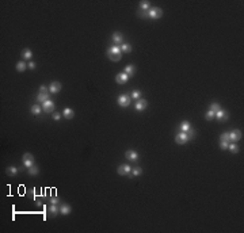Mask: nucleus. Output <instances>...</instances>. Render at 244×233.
Returning <instances> with one entry per match:
<instances>
[{
  "instance_id": "14",
  "label": "nucleus",
  "mask_w": 244,
  "mask_h": 233,
  "mask_svg": "<svg viewBox=\"0 0 244 233\" xmlns=\"http://www.w3.org/2000/svg\"><path fill=\"white\" fill-rule=\"evenodd\" d=\"M111 38H113V41H114V44L117 45V46H121V45L123 44V42H122V41H123V35H122L119 31L113 33V37H111Z\"/></svg>"
},
{
  "instance_id": "17",
  "label": "nucleus",
  "mask_w": 244,
  "mask_h": 233,
  "mask_svg": "<svg viewBox=\"0 0 244 233\" xmlns=\"http://www.w3.org/2000/svg\"><path fill=\"white\" fill-rule=\"evenodd\" d=\"M42 106H40V104H33L31 107H30V113H31L33 115H40L41 113H42Z\"/></svg>"
},
{
  "instance_id": "8",
  "label": "nucleus",
  "mask_w": 244,
  "mask_h": 233,
  "mask_svg": "<svg viewBox=\"0 0 244 233\" xmlns=\"http://www.w3.org/2000/svg\"><path fill=\"white\" fill-rule=\"evenodd\" d=\"M61 87H63V86H61L60 81H52V83L49 84V92L53 95L59 94V92L61 91Z\"/></svg>"
},
{
  "instance_id": "11",
  "label": "nucleus",
  "mask_w": 244,
  "mask_h": 233,
  "mask_svg": "<svg viewBox=\"0 0 244 233\" xmlns=\"http://www.w3.org/2000/svg\"><path fill=\"white\" fill-rule=\"evenodd\" d=\"M148 107V102H146L144 98H141V99H138L137 102H136V104H134V109L137 111H144Z\"/></svg>"
},
{
  "instance_id": "24",
  "label": "nucleus",
  "mask_w": 244,
  "mask_h": 233,
  "mask_svg": "<svg viewBox=\"0 0 244 233\" xmlns=\"http://www.w3.org/2000/svg\"><path fill=\"white\" fill-rule=\"evenodd\" d=\"M151 8V3L148 1V0H142V1H140V10H142V11H148Z\"/></svg>"
},
{
  "instance_id": "10",
  "label": "nucleus",
  "mask_w": 244,
  "mask_h": 233,
  "mask_svg": "<svg viewBox=\"0 0 244 233\" xmlns=\"http://www.w3.org/2000/svg\"><path fill=\"white\" fill-rule=\"evenodd\" d=\"M125 157H126V160H129V161H138V153L134 149L126 150Z\"/></svg>"
},
{
  "instance_id": "25",
  "label": "nucleus",
  "mask_w": 244,
  "mask_h": 233,
  "mask_svg": "<svg viewBox=\"0 0 244 233\" xmlns=\"http://www.w3.org/2000/svg\"><path fill=\"white\" fill-rule=\"evenodd\" d=\"M190 127H191V123L189 122V121H183V122L181 123V126H179V129H181V131H187L190 129Z\"/></svg>"
},
{
  "instance_id": "23",
  "label": "nucleus",
  "mask_w": 244,
  "mask_h": 233,
  "mask_svg": "<svg viewBox=\"0 0 244 233\" xmlns=\"http://www.w3.org/2000/svg\"><path fill=\"white\" fill-rule=\"evenodd\" d=\"M142 174V168L140 167H136V168H132V172H130L129 178H134V176H140Z\"/></svg>"
},
{
  "instance_id": "12",
  "label": "nucleus",
  "mask_w": 244,
  "mask_h": 233,
  "mask_svg": "<svg viewBox=\"0 0 244 233\" xmlns=\"http://www.w3.org/2000/svg\"><path fill=\"white\" fill-rule=\"evenodd\" d=\"M60 213V206L59 205H50L47 207V217H56Z\"/></svg>"
},
{
  "instance_id": "2",
  "label": "nucleus",
  "mask_w": 244,
  "mask_h": 233,
  "mask_svg": "<svg viewBox=\"0 0 244 233\" xmlns=\"http://www.w3.org/2000/svg\"><path fill=\"white\" fill-rule=\"evenodd\" d=\"M163 16V10L160 7H151L148 10V18L149 19H160Z\"/></svg>"
},
{
  "instance_id": "19",
  "label": "nucleus",
  "mask_w": 244,
  "mask_h": 233,
  "mask_svg": "<svg viewBox=\"0 0 244 233\" xmlns=\"http://www.w3.org/2000/svg\"><path fill=\"white\" fill-rule=\"evenodd\" d=\"M49 99H50V95L49 94H38L37 95V102L41 103V104L45 103L46 100H49Z\"/></svg>"
},
{
  "instance_id": "1",
  "label": "nucleus",
  "mask_w": 244,
  "mask_h": 233,
  "mask_svg": "<svg viewBox=\"0 0 244 233\" xmlns=\"http://www.w3.org/2000/svg\"><path fill=\"white\" fill-rule=\"evenodd\" d=\"M106 54H107V57H109L111 61H115V63H117V61H119L121 57H122V50H121V47H119V46L113 45V46H110L109 49H107Z\"/></svg>"
},
{
  "instance_id": "31",
  "label": "nucleus",
  "mask_w": 244,
  "mask_h": 233,
  "mask_svg": "<svg viewBox=\"0 0 244 233\" xmlns=\"http://www.w3.org/2000/svg\"><path fill=\"white\" fill-rule=\"evenodd\" d=\"M47 202H49V203H50V205H59L60 202V198L57 197V195H54V197H52V198H49V199H47Z\"/></svg>"
},
{
  "instance_id": "28",
  "label": "nucleus",
  "mask_w": 244,
  "mask_h": 233,
  "mask_svg": "<svg viewBox=\"0 0 244 233\" xmlns=\"http://www.w3.org/2000/svg\"><path fill=\"white\" fill-rule=\"evenodd\" d=\"M119 47H121L122 53H130V51H132V45L130 44H125V42H123Z\"/></svg>"
},
{
  "instance_id": "35",
  "label": "nucleus",
  "mask_w": 244,
  "mask_h": 233,
  "mask_svg": "<svg viewBox=\"0 0 244 233\" xmlns=\"http://www.w3.org/2000/svg\"><path fill=\"white\" fill-rule=\"evenodd\" d=\"M137 16H140V18H142V19H145V18H148V11L138 10V11H137Z\"/></svg>"
},
{
  "instance_id": "6",
  "label": "nucleus",
  "mask_w": 244,
  "mask_h": 233,
  "mask_svg": "<svg viewBox=\"0 0 244 233\" xmlns=\"http://www.w3.org/2000/svg\"><path fill=\"white\" fill-rule=\"evenodd\" d=\"M229 137H231V142H237L241 140L243 133H241L239 129H233V130L229 131Z\"/></svg>"
},
{
  "instance_id": "36",
  "label": "nucleus",
  "mask_w": 244,
  "mask_h": 233,
  "mask_svg": "<svg viewBox=\"0 0 244 233\" xmlns=\"http://www.w3.org/2000/svg\"><path fill=\"white\" fill-rule=\"evenodd\" d=\"M186 134H187L189 140H191V138H194V136H195V131H194V129H193V127H190L189 130L186 131Z\"/></svg>"
},
{
  "instance_id": "41",
  "label": "nucleus",
  "mask_w": 244,
  "mask_h": 233,
  "mask_svg": "<svg viewBox=\"0 0 244 233\" xmlns=\"http://www.w3.org/2000/svg\"><path fill=\"white\" fill-rule=\"evenodd\" d=\"M60 118H61V115H60L59 113H54V114H53V119H54V121H59Z\"/></svg>"
},
{
  "instance_id": "16",
  "label": "nucleus",
  "mask_w": 244,
  "mask_h": 233,
  "mask_svg": "<svg viewBox=\"0 0 244 233\" xmlns=\"http://www.w3.org/2000/svg\"><path fill=\"white\" fill-rule=\"evenodd\" d=\"M63 117L65 119H73L75 111L72 110V109H69V107H67V109H64V111H63Z\"/></svg>"
},
{
  "instance_id": "38",
  "label": "nucleus",
  "mask_w": 244,
  "mask_h": 233,
  "mask_svg": "<svg viewBox=\"0 0 244 233\" xmlns=\"http://www.w3.org/2000/svg\"><path fill=\"white\" fill-rule=\"evenodd\" d=\"M40 94H49V87L46 86H40Z\"/></svg>"
},
{
  "instance_id": "32",
  "label": "nucleus",
  "mask_w": 244,
  "mask_h": 233,
  "mask_svg": "<svg viewBox=\"0 0 244 233\" xmlns=\"http://www.w3.org/2000/svg\"><path fill=\"white\" fill-rule=\"evenodd\" d=\"M220 140L221 141H227V142H231V137H229V131H225L220 136Z\"/></svg>"
},
{
  "instance_id": "27",
  "label": "nucleus",
  "mask_w": 244,
  "mask_h": 233,
  "mask_svg": "<svg viewBox=\"0 0 244 233\" xmlns=\"http://www.w3.org/2000/svg\"><path fill=\"white\" fill-rule=\"evenodd\" d=\"M40 174V168H38V166H34L31 167V168H29V175H31V176H36V175Z\"/></svg>"
},
{
  "instance_id": "13",
  "label": "nucleus",
  "mask_w": 244,
  "mask_h": 233,
  "mask_svg": "<svg viewBox=\"0 0 244 233\" xmlns=\"http://www.w3.org/2000/svg\"><path fill=\"white\" fill-rule=\"evenodd\" d=\"M128 80H129V76L126 75L125 72H121V73H118V75L115 76L117 84H125V83H128Z\"/></svg>"
},
{
  "instance_id": "21",
  "label": "nucleus",
  "mask_w": 244,
  "mask_h": 233,
  "mask_svg": "<svg viewBox=\"0 0 244 233\" xmlns=\"http://www.w3.org/2000/svg\"><path fill=\"white\" fill-rule=\"evenodd\" d=\"M15 68H16V71L18 72H24L26 69H27V64L24 63V61H18L16 65H15Z\"/></svg>"
},
{
  "instance_id": "5",
  "label": "nucleus",
  "mask_w": 244,
  "mask_h": 233,
  "mask_svg": "<svg viewBox=\"0 0 244 233\" xmlns=\"http://www.w3.org/2000/svg\"><path fill=\"white\" fill-rule=\"evenodd\" d=\"M228 111L222 110V109H220L218 111H216V114H214V118L218 121V122H225V121H228Z\"/></svg>"
},
{
  "instance_id": "30",
  "label": "nucleus",
  "mask_w": 244,
  "mask_h": 233,
  "mask_svg": "<svg viewBox=\"0 0 244 233\" xmlns=\"http://www.w3.org/2000/svg\"><path fill=\"white\" fill-rule=\"evenodd\" d=\"M214 114H216V113L209 109V110L205 113V119H206V121H212V119H214Z\"/></svg>"
},
{
  "instance_id": "37",
  "label": "nucleus",
  "mask_w": 244,
  "mask_h": 233,
  "mask_svg": "<svg viewBox=\"0 0 244 233\" xmlns=\"http://www.w3.org/2000/svg\"><path fill=\"white\" fill-rule=\"evenodd\" d=\"M34 164H36V161H29V160H23V166L26 167V168H31L33 166H34Z\"/></svg>"
},
{
  "instance_id": "22",
  "label": "nucleus",
  "mask_w": 244,
  "mask_h": 233,
  "mask_svg": "<svg viewBox=\"0 0 244 233\" xmlns=\"http://www.w3.org/2000/svg\"><path fill=\"white\" fill-rule=\"evenodd\" d=\"M228 150H231L232 153H239V150H240V148H239V145H237L236 142H229V145H228Z\"/></svg>"
},
{
  "instance_id": "29",
  "label": "nucleus",
  "mask_w": 244,
  "mask_h": 233,
  "mask_svg": "<svg viewBox=\"0 0 244 233\" xmlns=\"http://www.w3.org/2000/svg\"><path fill=\"white\" fill-rule=\"evenodd\" d=\"M141 91L140 90H134L132 94H130V98L132 99H134V100H138V99H141Z\"/></svg>"
},
{
  "instance_id": "40",
  "label": "nucleus",
  "mask_w": 244,
  "mask_h": 233,
  "mask_svg": "<svg viewBox=\"0 0 244 233\" xmlns=\"http://www.w3.org/2000/svg\"><path fill=\"white\" fill-rule=\"evenodd\" d=\"M27 68H29V69H36L37 64L34 63V61H29V63H27Z\"/></svg>"
},
{
  "instance_id": "4",
  "label": "nucleus",
  "mask_w": 244,
  "mask_h": 233,
  "mask_svg": "<svg viewBox=\"0 0 244 233\" xmlns=\"http://www.w3.org/2000/svg\"><path fill=\"white\" fill-rule=\"evenodd\" d=\"M130 172H132V167L129 164H121L117 168V174L121 175V176H129Z\"/></svg>"
},
{
  "instance_id": "15",
  "label": "nucleus",
  "mask_w": 244,
  "mask_h": 233,
  "mask_svg": "<svg viewBox=\"0 0 244 233\" xmlns=\"http://www.w3.org/2000/svg\"><path fill=\"white\" fill-rule=\"evenodd\" d=\"M71 213H72L71 205H68V203L60 205V214H61V216H68V214H71Z\"/></svg>"
},
{
  "instance_id": "7",
  "label": "nucleus",
  "mask_w": 244,
  "mask_h": 233,
  "mask_svg": "<svg viewBox=\"0 0 244 233\" xmlns=\"http://www.w3.org/2000/svg\"><path fill=\"white\" fill-rule=\"evenodd\" d=\"M187 141H190V140H189V137H187V134H186L185 131H179V133L175 136V142L179 144V145H183V144H186Z\"/></svg>"
},
{
  "instance_id": "33",
  "label": "nucleus",
  "mask_w": 244,
  "mask_h": 233,
  "mask_svg": "<svg viewBox=\"0 0 244 233\" xmlns=\"http://www.w3.org/2000/svg\"><path fill=\"white\" fill-rule=\"evenodd\" d=\"M23 160H29V161H34V160H36V159H34V156H33L31 153H29V152H26V153L23 154Z\"/></svg>"
},
{
  "instance_id": "9",
  "label": "nucleus",
  "mask_w": 244,
  "mask_h": 233,
  "mask_svg": "<svg viewBox=\"0 0 244 233\" xmlns=\"http://www.w3.org/2000/svg\"><path fill=\"white\" fill-rule=\"evenodd\" d=\"M42 110L45 111L46 114L53 113V111H54V102H53L52 99H49V100H46L45 103H42Z\"/></svg>"
},
{
  "instance_id": "39",
  "label": "nucleus",
  "mask_w": 244,
  "mask_h": 233,
  "mask_svg": "<svg viewBox=\"0 0 244 233\" xmlns=\"http://www.w3.org/2000/svg\"><path fill=\"white\" fill-rule=\"evenodd\" d=\"M228 145H229V142H227V141H221L220 140V148L221 149H228Z\"/></svg>"
},
{
  "instance_id": "34",
  "label": "nucleus",
  "mask_w": 244,
  "mask_h": 233,
  "mask_svg": "<svg viewBox=\"0 0 244 233\" xmlns=\"http://www.w3.org/2000/svg\"><path fill=\"white\" fill-rule=\"evenodd\" d=\"M220 109H221V106H220V104H218L217 102H213L212 104H210V110L214 111V113H216V111H218Z\"/></svg>"
},
{
  "instance_id": "26",
  "label": "nucleus",
  "mask_w": 244,
  "mask_h": 233,
  "mask_svg": "<svg viewBox=\"0 0 244 233\" xmlns=\"http://www.w3.org/2000/svg\"><path fill=\"white\" fill-rule=\"evenodd\" d=\"M18 168L16 167H8L7 170H6V174L8 175V176H15L16 174H18Z\"/></svg>"
},
{
  "instance_id": "3",
  "label": "nucleus",
  "mask_w": 244,
  "mask_h": 233,
  "mask_svg": "<svg viewBox=\"0 0 244 233\" xmlns=\"http://www.w3.org/2000/svg\"><path fill=\"white\" fill-rule=\"evenodd\" d=\"M117 103H118V106L121 107H129L130 103H132V98H130L129 94H121L117 98Z\"/></svg>"
},
{
  "instance_id": "20",
  "label": "nucleus",
  "mask_w": 244,
  "mask_h": 233,
  "mask_svg": "<svg viewBox=\"0 0 244 233\" xmlns=\"http://www.w3.org/2000/svg\"><path fill=\"white\" fill-rule=\"evenodd\" d=\"M126 73V75L129 76H134V73H136V67L134 65H126L125 67V71H123Z\"/></svg>"
},
{
  "instance_id": "18",
  "label": "nucleus",
  "mask_w": 244,
  "mask_h": 233,
  "mask_svg": "<svg viewBox=\"0 0 244 233\" xmlns=\"http://www.w3.org/2000/svg\"><path fill=\"white\" fill-rule=\"evenodd\" d=\"M31 57H33V51L29 49V47H24L23 50H22V58L23 60H31Z\"/></svg>"
}]
</instances>
